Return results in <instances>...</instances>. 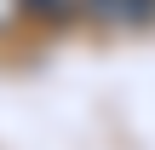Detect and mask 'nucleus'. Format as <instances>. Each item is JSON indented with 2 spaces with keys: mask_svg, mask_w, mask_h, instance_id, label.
<instances>
[{
  "mask_svg": "<svg viewBox=\"0 0 155 150\" xmlns=\"http://www.w3.org/2000/svg\"><path fill=\"white\" fill-rule=\"evenodd\" d=\"M92 17H104V23H150L155 0H92Z\"/></svg>",
  "mask_w": 155,
  "mask_h": 150,
  "instance_id": "nucleus-1",
  "label": "nucleus"
},
{
  "mask_svg": "<svg viewBox=\"0 0 155 150\" xmlns=\"http://www.w3.org/2000/svg\"><path fill=\"white\" fill-rule=\"evenodd\" d=\"M35 17H52V23H69V17H92V0H23Z\"/></svg>",
  "mask_w": 155,
  "mask_h": 150,
  "instance_id": "nucleus-2",
  "label": "nucleus"
},
{
  "mask_svg": "<svg viewBox=\"0 0 155 150\" xmlns=\"http://www.w3.org/2000/svg\"><path fill=\"white\" fill-rule=\"evenodd\" d=\"M23 12H29V6H23V0H0V29H12V23H17V17H23Z\"/></svg>",
  "mask_w": 155,
  "mask_h": 150,
  "instance_id": "nucleus-3",
  "label": "nucleus"
}]
</instances>
